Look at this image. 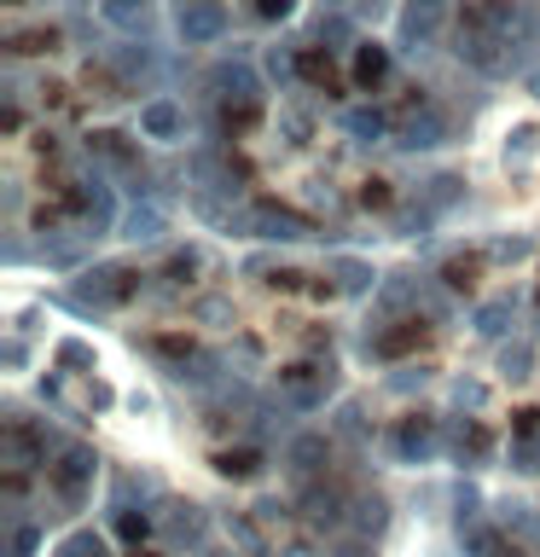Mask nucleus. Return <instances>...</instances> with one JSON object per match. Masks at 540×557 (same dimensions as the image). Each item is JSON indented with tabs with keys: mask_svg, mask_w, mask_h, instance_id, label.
I'll list each match as a JSON object with an SVG mask.
<instances>
[{
	"mask_svg": "<svg viewBox=\"0 0 540 557\" xmlns=\"http://www.w3.org/2000/svg\"><path fill=\"white\" fill-rule=\"evenodd\" d=\"M378 76H383V52L366 47V52H360V82H378Z\"/></svg>",
	"mask_w": 540,
	"mask_h": 557,
	"instance_id": "f03ea898",
	"label": "nucleus"
},
{
	"mask_svg": "<svg viewBox=\"0 0 540 557\" xmlns=\"http://www.w3.org/2000/svg\"><path fill=\"white\" fill-rule=\"evenodd\" d=\"M413 343H425V325H407V331H395V337H383V355H401V348H413Z\"/></svg>",
	"mask_w": 540,
	"mask_h": 557,
	"instance_id": "f257e3e1",
	"label": "nucleus"
},
{
	"mask_svg": "<svg viewBox=\"0 0 540 557\" xmlns=\"http://www.w3.org/2000/svg\"><path fill=\"white\" fill-rule=\"evenodd\" d=\"M303 70H308L314 82H331V64H326V59H314V52H308V59H303Z\"/></svg>",
	"mask_w": 540,
	"mask_h": 557,
	"instance_id": "7ed1b4c3",
	"label": "nucleus"
}]
</instances>
